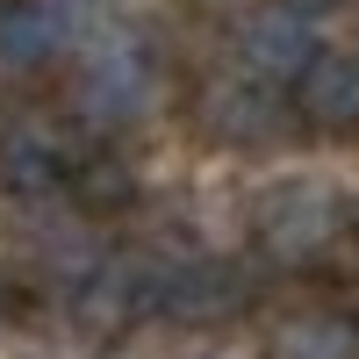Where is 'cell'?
<instances>
[{
  "mask_svg": "<svg viewBox=\"0 0 359 359\" xmlns=\"http://www.w3.org/2000/svg\"><path fill=\"white\" fill-rule=\"evenodd\" d=\"M72 57L65 0H0V79H43Z\"/></svg>",
  "mask_w": 359,
  "mask_h": 359,
  "instance_id": "cell-6",
  "label": "cell"
},
{
  "mask_svg": "<svg viewBox=\"0 0 359 359\" xmlns=\"http://www.w3.org/2000/svg\"><path fill=\"white\" fill-rule=\"evenodd\" d=\"M266 359H359V316H345V309H302V316L273 323Z\"/></svg>",
  "mask_w": 359,
  "mask_h": 359,
  "instance_id": "cell-10",
  "label": "cell"
},
{
  "mask_svg": "<svg viewBox=\"0 0 359 359\" xmlns=\"http://www.w3.org/2000/svg\"><path fill=\"white\" fill-rule=\"evenodd\" d=\"M294 8H309V15H331V8H352V0H294Z\"/></svg>",
  "mask_w": 359,
  "mask_h": 359,
  "instance_id": "cell-11",
  "label": "cell"
},
{
  "mask_svg": "<svg viewBox=\"0 0 359 359\" xmlns=\"http://www.w3.org/2000/svg\"><path fill=\"white\" fill-rule=\"evenodd\" d=\"M352 223H359V208L338 180L287 172L273 187H259V201H252V252L280 273H309L352 237Z\"/></svg>",
  "mask_w": 359,
  "mask_h": 359,
  "instance_id": "cell-1",
  "label": "cell"
},
{
  "mask_svg": "<svg viewBox=\"0 0 359 359\" xmlns=\"http://www.w3.org/2000/svg\"><path fill=\"white\" fill-rule=\"evenodd\" d=\"M144 194V180L123 151H108V144H86V151H72L65 165V208L79 223H108V216H130Z\"/></svg>",
  "mask_w": 359,
  "mask_h": 359,
  "instance_id": "cell-9",
  "label": "cell"
},
{
  "mask_svg": "<svg viewBox=\"0 0 359 359\" xmlns=\"http://www.w3.org/2000/svg\"><path fill=\"white\" fill-rule=\"evenodd\" d=\"M294 123L316 137H359V57L345 50H316L287 86Z\"/></svg>",
  "mask_w": 359,
  "mask_h": 359,
  "instance_id": "cell-7",
  "label": "cell"
},
{
  "mask_svg": "<svg viewBox=\"0 0 359 359\" xmlns=\"http://www.w3.org/2000/svg\"><path fill=\"white\" fill-rule=\"evenodd\" d=\"M65 165H72V151L50 130L15 123L8 137H0V201H8V208H50V201H65Z\"/></svg>",
  "mask_w": 359,
  "mask_h": 359,
  "instance_id": "cell-8",
  "label": "cell"
},
{
  "mask_svg": "<svg viewBox=\"0 0 359 359\" xmlns=\"http://www.w3.org/2000/svg\"><path fill=\"white\" fill-rule=\"evenodd\" d=\"M158 108V50L144 29L108 22L86 43H72V115L86 130H130Z\"/></svg>",
  "mask_w": 359,
  "mask_h": 359,
  "instance_id": "cell-2",
  "label": "cell"
},
{
  "mask_svg": "<svg viewBox=\"0 0 359 359\" xmlns=\"http://www.w3.org/2000/svg\"><path fill=\"white\" fill-rule=\"evenodd\" d=\"M137 266H144V316L180 323V331L230 323V316H245V302H252L245 273H237L230 259H208V252H180V259L151 252Z\"/></svg>",
  "mask_w": 359,
  "mask_h": 359,
  "instance_id": "cell-3",
  "label": "cell"
},
{
  "mask_svg": "<svg viewBox=\"0 0 359 359\" xmlns=\"http://www.w3.org/2000/svg\"><path fill=\"white\" fill-rule=\"evenodd\" d=\"M194 123H201L208 144H223V151H259V144L287 137L294 108H287L280 86H266L252 72H223V79H208L194 94Z\"/></svg>",
  "mask_w": 359,
  "mask_h": 359,
  "instance_id": "cell-4",
  "label": "cell"
},
{
  "mask_svg": "<svg viewBox=\"0 0 359 359\" xmlns=\"http://www.w3.org/2000/svg\"><path fill=\"white\" fill-rule=\"evenodd\" d=\"M230 50H237V72H252L266 86H294V72H302L323 43H316V15L309 8H294V0H259V8L237 22Z\"/></svg>",
  "mask_w": 359,
  "mask_h": 359,
  "instance_id": "cell-5",
  "label": "cell"
}]
</instances>
